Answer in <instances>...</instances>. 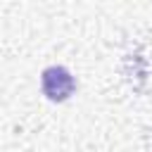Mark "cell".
I'll list each match as a JSON object with an SVG mask.
<instances>
[{"instance_id": "obj_1", "label": "cell", "mask_w": 152, "mask_h": 152, "mask_svg": "<svg viewBox=\"0 0 152 152\" xmlns=\"http://www.w3.org/2000/svg\"><path fill=\"white\" fill-rule=\"evenodd\" d=\"M40 90L50 102H66L76 90V78L66 66L50 64L40 71Z\"/></svg>"}]
</instances>
